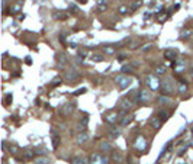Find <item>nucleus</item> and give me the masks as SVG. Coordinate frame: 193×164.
<instances>
[{"instance_id":"nucleus-25","label":"nucleus","mask_w":193,"mask_h":164,"mask_svg":"<svg viewBox=\"0 0 193 164\" xmlns=\"http://www.w3.org/2000/svg\"><path fill=\"white\" fill-rule=\"evenodd\" d=\"M32 164H49V160L45 158V157H39V158H36Z\"/></svg>"},{"instance_id":"nucleus-46","label":"nucleus","mask_w":193,"mask_h":164,"mask_svg":"<svg viewBox=\"0 0 193 164\" xmlns=\"http://www.w3.org/2000/svg\"><path fill=\"white\" fill-rule=\"evenodd\" d=\"M32 61H31V57H26V64H31Z\"/></svg>"},{"instance_id":"nucleus-39","label":"nucleus","mask_w":193,"mask_h":164,"mask_svg":"<svg viewBox=\"0 0 193 164\" xmlns=\"http://www.w3.org/2000/svg\"><path fill=\"white\" fill-rule=\"evenodd\" d=\"M35 154H38V155H45V154H46V150H44V148L35 150Z\"/></svg>"},{"instance_id":"nucleus-27","label":"nucleus","mask_w":193,"mask_h":164,"mask_svg":"<svg viewBox=\"0 0 193 164\" xmlns=\"http://www.w3.org/2000/svg\"><path fill=\"white\" fill-rule=\"evenodd\" d=\"M132 67H136V64H132V66H124V67H122V73H124V74H126V73H129V74H131V73L134 71V70H132Z\"/></svg>"},{"instance_id":"nucleus-16","label":"nucleus","mask_w":193,"mask_h":164,"mask_svg":"<svg viewBox=\"0 0 193 164\" xmlns=\"http://www.w3.org/2000/svg\"><path fill=\"white\" fill-rule=\"evenodd\" d=\"M184 64H186V61L182 60V58H179V60H176V61L173 63V67H174L177 71H183V70H184Z\"/></svg>"},{"instance_id":"nucleus-37","label":"nucleus","mask_w":193,"mask_h":164,"mask_svg":"<svg viewBox=\"0 0 193 164\" xmlns=\"http://www.w3.org/2000/svg\"><path fill=\"white\" fill-rule=\"evenodd\" d=\"M103 51H105L106 54H113L115 48H110V47H103Z\"/></svg>"},{"instance_id":"nucleus-41","label":"nucleus","mask_w":193,"mask_h":164,"mask_svg":"<svg viewBox=\"0 0 193 164\" xmlns=\"http://www.w3.org/2000/svg\"><path fill=\"white\" fill-rule=\"evenodd\" d=\"M86 55H87V51H86V49H79V57L84 58Z\"/></svg>"},{"instance_id":"nucleus-33","label":"nucleus","mask_w":193,"mask_h":164,"mask_svg":"<svg viewBox=\"0 0 193 164\" xmlns=\"http://www.w3.org/2000/svg\"><path fill=\"white\" fill-rule=\"evenodd\" d=\"M138 47H139V42H138L136 39H134V41L129 42V48H131V49H136Z\"/></svg>"},{"instance_id":"nucleus-7","label":"nucleus","mask_w":193,"mask_h":164,"mask_svg":"<svg viewBox=\"0 0 193 164\" xmlns=\"http://www.w3.org/2000/svg\"><path fill=\"white\" fill-rule=\"evenodd\" d=\"M74 110H76V103H66V105H63L60 112H61L63 116H70Z\"/></svg>"},{"instance_id":"nucleus-26","label":"nucleus","mask_w":193,"mask_h":164,"mask_svg":"<svg viewBox=\"0 0 193 164\" xmlns=\"http://www.w3.org/2000/svg\"><path fill=\"white\" fill-rule=\"evenodd\" d=\"M54 18H55V19H60V21H66V19H67V13L58 12V13H54Z\"/></svg>"},{"instance_id":"nucleus-30","label":"nucleus","mask_w":193,"mask_h":164,"mask_svg":"<svg viewBox=\"0 0 193 164\" xmlns=\"http://www.w3.org/2000/svg\"><path fill=\"white\" fill-rule=\"evenodd\" d=\"M186 92H187V86H186L183 81H180V83H179V93L183 95V93H186Z\"/></svg>"},{"instance_id":"nucleus-15","label":"nucleus","mask_w":193,"mask_h":164,"mask_svg":"<svg viewBox=\"0 0 193 164\" xmlns=\"http://www.w3.org/2000/svg\"><path fill=\"white\" fill-rule=\"evenodd\" d=\"M134 120V115H124L121 120H119V123H121V126H126V125H129L131 122Z\"/></svg>"},{"instance_id":"nucleus-36","label":"nucleus","mask_w":193,"mask_h":164,"mask_svg":"<svg viewBox=\"0 0 193 164\" xmlns=\"http://www.w3.org/2000/svg\"><path fill=\"white\" fill-rule=\"evenodd\" d=\"M141 4H142V1H141V0H135V1H134V4H132V7H131V9H132V10H136V9H138V7H139V6H141Z\"/></svg>"},{"instance_id":"nucleus-31","label":"nucleus","mask_w":193,"mask_h":164,"mask_svg":"<svg viewBox=\"0 0 193 164\" xmlns=\"http://www.w3.org/2000/svg\"><path fill=\"white\" fill-rule=\"evenodd\" d=\"M128 10H129V9H128V6H124V4L118 7V12H119V15H126V13H128Z\"/></svg>"},{"instance_id":"nucleus-24","label":"nucleus","mask_w":193,"mask_h":164,"mask_svg":"<svg viewBox=\"0 0 193 164\" xmlns=\"http://www.w3.org/2000/svg\"><path fill=\"white\" fill-rule=\"evenodd\" d=\"M157 116H158V118L163 120V122H166V120L169 119V113H167L166 110H160L158 113H157Z\"/></svg>"},{"instance_id":"nucleus-23","label":"nucleus","mask_w":193,"mask_h":164,"mask_svg":"<svg viewBox=\"0 0 193 164\" xmlns=\"http://www.w3.org/2000/svg\"><path fill=\"white\" fill-rule=\"evenodd\" d=\"M119 135H121V129H116V128H113L112 131L109 132V138L110 140H116Z\"/></svg>"},{"instance_id":"nucleus-18","label":"nucleus","mask_w":193,"mask_h":164,"mask_svg":"<svg viewBox=\"0 0 193 164\" xmlns=\"http://www.w3.org/2000/svg\"><path fill=\"white\" fill-rule=\"evenodd\" d=\"M176 55H177V52H176L174 49H166V51H164V58H167V60H170V61L176 60Z\"/></svg>"},{"instance_id":"nucleus-22","label":"nucleus","mask_w":193,"mask_h":164,"mask_svg":"<svg viewBox=\"0 0 193 164\" xmlns=\"http://www.w3.org/2000/svg\"><path fill=\"white\" fill-rule=\"evenodd\" d=\"M71 164H87V160L84 158V157H74L73 160H71Z\"/></svg>"},{"instance_id":"nucleus-28","label":"nucleus","mask_w":193,"mask_h":164,"mask_svg":"<svg viewBox=\"0 0 193 164\" xmlns=\"http://www.w3.org/2000/svg\"><path fill=\"white\" fill-rule=\"evenodd\" d=\"M155 74H157V76L166 74V67H164V66H157V67H155Z\"/></svg>"},{"instance_id":"nucleus-21","label":"nucleus","mask_w":193,"mask_h":164,"mask_svg":"<svg viewBox=\"0 0 193 164\" xmlns=\"http://www.w3.org/2000/svg\"><path fill=\"white\" fill-rule=\"evenodd\" d=\"M157 103H158V105H167V103H170V98L166 96V95H161V96H158V99H157Z\"/></svg>"},{"instance_id":"nucleus-43","label":"nucleus","mask_w":193,"mask_h":164,"mask_svg":"<svg viewBox=\"0 0 193 164\" xmlns=\"http://www.w3.org/2000/svg\"><path fill=\"white\" fill-rule=\"evenodd\" d=\"M10 102H12V95H7V96H6V102H4V103H6V105H9Z\"/></svg>"},{"instance_id":"nucleus-6","label":"nucleus","mask_w":193,"mask_h":164,"mask_svg":"<svg viewBox=\"0 0 193 164\" xmlns=\"http://www.w3.org/2000/svg\"><path fill=\"white\" fill-rule=\"evenodd\" d=\"M119 109L122 110L124 113H128L129 110L132 109V100L131 99H121L119 100Z\"/></svg>"},{"instance_id":"nucleus-10","label":"nucleus","mask_w":193,"mask_h":164,"mask_svg":"<svg viewBox=\"0 0 193 164\" xmlns=\"http://www.w3.org/2000/svg\"><path fill=\"white\" fill-rule=\"evenodd\" d=\"M135 147H136V150L144 151V150L147 148V141H145V138H144V137H138V138H136V142H135Z\"/></svg>"},{"instance_id":"nucleus-47","label":"nucleus","mask_w":193,"mask_h":164,"mask_svg":"<svg viewBox=\"0 0 193 164\" xmlns=\"http://www.w3.org/2000/svg\"><path fill=\"white\" fill-rule=\"evenodd\" d=\"M190 76L193 77V68H192V70H190Z\"/></svg>"},{"instance_id":"nucleus-44","label":"nucleus","mask_w":193,"mask_h":164,"mask_svg":"<svg viewBox=\"0 0 193 164\" xmlns=\"http://www.w3.org/2000/svg\"><path fill=\"white\" fill-rule=\"evenodd\" d=\"M151 47H152V45H150V44L144 45V47H142V51H144V52H145V51H148V49H150V48H151Z\"/></svg>"},{"instance_id":"nucleus-20","label":"nucleus","mask_w":193,"mask_h":164,"mask_svg":"<svg viewBox=\"0 0 193 164\" xmlns=\"http://www.w3.org/2000/svg\"><path fill=\"white\" fill-rule=\"evenodd\" d=\"M108 7V0H97V12H105Z\"/></svg>"},{"instance_id":"nucleus-32","label":"nucleus","mask_w":193,"mask_h":164,"mask_svg":"<svg viewBox=\"0 0 193 164\" xmlns=\"http://www.w3.org/2000/svg\"><path fill=\"white\" fill-rule=\"evenodd\" d=\"M190 33H192V31H190V29L183 31V32H182V39H187V38H190Z\"/></svg>"},{"instance_id":"nucleus-38","label":"nucleus","mask_w":193,"mask_h":164,"mask_svg":"<svg viewBox=\"0 0 193 164\" xmlns=\"http://www.w3.org/2000/svg\"><path fill=\"white\" fill-rule=\"evenodd\" d=\"M91 60H94V61H103V55H100V54H96V55H93L91 57Z\"/></svg>"},{"instance_id":"nucleus-19","label":"nucleus","mask_w":193,"mask_h":164,"mask_svg":"<svg viewBox=\"0 0 193 164\" xmlns=\"http://www.w3.org/2000/svg\"><path fill=\"white\" fill-rule=\"evenodd\" d=\"M99 148H100L102 153H105V151H112V145H110L109 141H102L100 145H99Z\"/></svg>"},{"instance_id":"nucleus-45","label":"nucleus","mask_w":193,"mask_h":164,"mask_svg":"<svg viewBox=\"0 0 193 164\" xmlns=\"http://www.w3.org/2000/svg\"><path fill=\"white\" fill-rule=\"evenodd\" d=\"M118 60H119V61H124V60H126V55L125 54H121L119 57H118Z\"/></svg>"},{"instance_id":"nucleus-8","label":"nucleus","mask_w":193,"mask_h":164,"mask_svg":"<svg viewBox=\"0 0 193 164\" xmlns=\"http://www.w3.org/2000/svg\"><path fill=\"white\" fill-rule=\"evenodd\" d=\"M91 164H108V158L103 157L100 153H96L91 155Z\"/></svg>"},{"instance_id":"nucleus-9","label":"nucleus","mask_w":193,"mask_h":164,"mask_svg":"<svg viewBox=\"0 0 193 164\" xmlns=\"http://www.w3.org/2000/svg\"><path fill=\"white\" fill-rule=\"evenodd\" d=\"M161 125H163V120L160 119L157 115H155V116H152V118L150 119V126H151V128H154L155 131H158L160 128H161Z\"/></svg>"},{"instance_id":"nucleus-34","label":"nucleus","mask_w":193,"mask_h":164,"mask_svg":"<svg viewBox=\"0 0 193 164\" xmlns=\"http://www.w3.org/2000/svg\"><path fill=\"white\" fill-rule=\"evenodd\" d=\"M10 12H12V13H19V12H21V4H15V6H10Z\"/></svg>"},{"instance_id":"nucleus-42","label":"nucleus","mask_w":193,"mask_h":164,"mask_svg":"<svg viewBox=\"0 0 193 164\" xmlns=\"http://www.w3.org/2000/svg\"><path fill=\"white\" fill-rule=\"evenodd\" d=\"M87 122H89V118H87V116H83V119H80V123L84 125V126L87 125Z\"/></svg>"},{"instance_id":"nucleus-40","label":"nucleus","mask_w":193,"mask_h":164,"mask_svg":"<svg viewBox=\"0 0 193 164\" xmlns=\"http://www.w3.org/2000/svg\"><path fill=\"white\" fill-rule=\"evenodd\" d=\"M83 93H86V89H84V87L79 89V90H76V92H74V95H76V96H80V95H83Z\"/></svg>"},{"instance_id":"nucleus-35","label":"nucleus","mask_w":193,"mask_h":164,"mask_svg":"<svg viewBox=\"0 0 193 164\" xmlns=\"http://www.w3.org/2000/svg\"><path fill=\"white\" fill-rule=\"evenodd\" d=\"M60 84H61V77H55V78L52 80V83H51V86H52V87L60 86Z\"/></svg>"},{"instance_id":"nucleus-4","label":"nucleus","mask_w":193,"mask_h":164,"mask_svg":"<svg viewBox=\"0 0 193 164\" xmlns=\"http://www.w3.org/2000/svg\"><path fill=\"white\" fill-rule=\"evenodd\" d=\"M119 119H121V116L116 112H108V113L103 115V120L109 125H115L116 122H119Z\"/></svg>"},{"instance_id":"nucleus-1","label":"nucleus","mask_w":193,"mask_h":164,"mask_svg":"<svg viewBox=\"0 0 193 164\" xmlns=\"http://www.w3.org/2000/svg\"><path fill=\"white\" fill-rule=\"evenodd\" d=\"M115 83H116V86L121 89V90H125L131 84V78L128 76H125V74H119V76L115 77Z\"/></svg>"},{"instance_id":"nucleus-11","label":"nucleus","mask_w":193,"mask_h":164,"mask_svg":"<svg viewBox=\"0 0 193 164\" xmlns=\"http://www.w3.org/2000/svg\"><path fill=\"white\" fill-rule=\"evenodd\" d=\"M89 141V135H87V132L86 131H81L77 134V144L80 145H84L86 142Z\"/></svg>"},{"instance_id":"nucleus-12","label":"nucleus","mask_w":193,"mask_h":164,"mask_svg":"<svg viewBox=\"0 0 193 164\" xmlns=\"http://www.w3.org/2000/svg\"><path fill=\"white\" fill-rule=\"evenodd\" d=\"M147 83H148V86L151 87V90H157V89L160 87V83H158V80H157L155 77L148 76L147 77Z\"/></svg>"},{"instance_id":"nucleus-5","label":"nucleus","mask_w":193,"mask_h":164,"mask_svg":"<svg viewBox=\"0 0 193 164\" xmlns=\"http://www.w3.org/2000/svg\"><path fill=\"white\" fill-rule=\"evenodd\" d=\"M110 160H112L115 164H122L124 160H125V157H124V154L121 153L119 150H112V151H110Z\"/></svg>"},{"instance_id":"nucleus-17","label":"nucleus","mask_w":193,"mask_h":164,"mask_svg":"<svg viewBox=\"0 0 193 164\" xmlns=\"http://www.w3.org/2000/svg\"><path fill=\"white\" fill-rule=\"evenodd\" d=\"M34 155H35V150H31V148L23 150V160H32Z\"/></svg>"},{"instance_id":"nucleus-14","label":"nucleus","mask_w":193,"mask_h":164,"mask_svg":"<svg viewBox=\"0 0 193 164\" xmlns=\"http://www.w3.org/2000/svg\"><path fill=\"white\" fill-rule=\"evenodd\" d=\"M57 64H58V67H66V64H67V57H66V54L64 52H58L57 54Z\"/></svg>"},{"instance_id":"nucleus-2","label":"nucleus","mask_w":193,"mask_h":164,"mask_svg":"<svg viewBox=\"0 0 193 164\" xmlns=\"http://www.w3.org/2000/svg\"><path fill=\"white\" fill-rule=\"evenodd\" d=\"M64 77H66V81H67V83H76L80 77H81V74H80V71L77 68H70V70L66 71V76Z\"/></svg>"},{"instance_id":"nucleus-13","label":"nucleus","mask_w":193,"mask_h":164,"mask_svg":"<svg viewBox=\"0 0 193 164\" xmlns=\"http://www.w3.org/2000/svg\"><path fill=\"white\" fill-rule=\"evenodd\" d=\"M51 134H52V148L57 150L58 145H60V142H61V138H60V135L57 134V131H55L54 128L51 129Z\"/></svg>"},{"instance_id":"nucleus-29","label":"nucleus","mask_w":193,"mask_h":164,"mask_svg":"<svg viewBox=\"0 0 193 164\" xmlns=\"http://www.w3.org/2000/svg\"><path fill=\"white\" fill-rule=\"evenodd\" d=\"M18 151H19V147H18L16 144H13V145L10 144V145H9V153H10V154H13V155H15Z\"/></svg>"},{"instance_id":"nucleus-3","label":"nucleus","mask_w":193,"mask_h":164,"mask_svg":"<svg viewBox=\"0 0 193 164\" xmlns=\"http://www.w3.org/2000/svg\"><path fill=\"white\" fill-rule=\"evenodd\" d=\"M173 92H174L173 81H171L170 78L164 80V81L161 83V93H163V95H166V96H170V95H173Z\"/></svg>"}]
</instances>
